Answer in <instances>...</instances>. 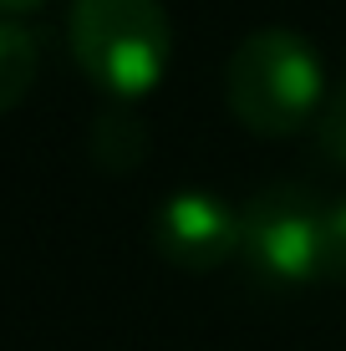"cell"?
<instances>
[{"label":"cell","mask_w":346,"mask_h":351,"mask_svg":"<svg viewBox=\"0 0 346 351\" xmlns=\"http://www.w3.org/2000/svg\"><path fill=\"white\" fill-rule=\"evenodd\" d=\"M153 250L188 275H209L240 255V209L209 189H178L153 209Z\"/></svg>","instance_id":"cell-4"},{"label":"cell","mask_w":346,"mask_h":351,"mask_svg":"<svg viewBox=\"0 0 346 351\" xmlns=\"http://www.w3.org/2000/svg\"><path fill=\"white\" fill-rule=\"evenodd\" d=\"M316 148L336 168H346V82L326 92V102L316 112Z\"/></svg>","instance_id":"cell-8"},{"label":"cell","mask_w":346,"mask_h":351,"mask_svg":"<svg viewBox=\"0 0 346 351\" xmlns=\"http://www.w3.org/2000/svg\"><path fill=\"white\" fill-rule=\"evenodd\" d=\"M87 148H92V158H97V168H107V173H127V168H138L143 153H148V128H143V117L127 102H112V107L97 112Z\"/></svg>","instance_id":"cell-5"},{"label":"cell","mask_w":346,"mask_h":351,"mask_svg":"<svg viewBox=\"0 0 346 351\" xmlns=\"http://www.w3.org/2000/svg\"><path fill=\"white\" fill-rule=\"evenodd\" d=\"M71 56L112 102H138L163 82L173 26L163 0H71Z\"/></svg>","instance_id":"cell-2"},{"label":"cell","mask_w":346,"mask_h":351,"mask_svg":"<svg viewBox=\"0 0 346 351\" xmlns=\"http://www.w3.org/2000/svg\"><path fill=\"white\" fill-rule=\"evenodd\" d=\"M321 280L346 285V193L321 214Z\"/></svg>","instance_id":"cell-7"},{"label":"cell","mask_w":346,"mask_h":351,"mask_svg":"<svg viewBox=\"0 0 346 351\" xmlns=\"http://www.w3.org/2000/svg\"><path fill=\"white\" fill-rule=\"evenodd\" d=\"M36 71H41L36 36L16 21H0V117L26 102V92L36 87Z\"/></svg>","instance_id":"cell-6"},{"label":"cell","mask_w":346,"mask_h":351,"mask_svg":"<svg viewBox=\"0 0 346 351\" xmlns=\"http://www.w3.org/2000/svg\"><path fill=\"white\" fill-rule=\"evenodd\" d=\"M326 102V66L291 26H260L230 51L224 107L255 138H291L311 128Z\"/></svg>","instance_id":"cell-1"},{"label":"cell","mask_w":346,"mask_h":351,"mask_svg":"<svg viewBox=\"0 0 346 351\" xmlns=\"http://www.w3.org/2000/svg\"><path fill=\"white\" fill-rule=\"evenodd\" d=\"M321 214L311 189L270 184L240 209V260L265 285L321 280Z\"/></svg>","instance_id":"cell-3"},{"label":"cell","mask_w":346,"mask_h":351,"mask_svg":"<svg viewBox=\"0 0 346 351\" xmlns=\"http://www.w3.org/2000/svg\"><path fill=\"white\" fill-rule=\"evenodd\" d=\"M41 0H0V16H21V10H36Z\"/></svg>","instance_id":"cell-9"}]
</instances>
